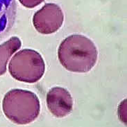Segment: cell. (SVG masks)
<instances>
[{"mask_svg":"<svg viewBox=\"0 0 127 127\" xmlns=\"http://www.w3.org/2000/svg\"><path fill=\"white\" fill-rule=\"evenodd\" d=\"M98 53L91 40L82 35H72L62 42L58 56L67 70L77 73L89 72L96 64Z\"/></svg>","mask_w":127,"mask_h":127,"instance_id":"cell-1","label":"cell"},{"mask_svg":"<svg viewBox=\"0 0 127 127\" xmlns=\"http://www.w3.org/2000/svg\"><path fill=\"white\" fill-rule=\"evenodd\" d=\"M2 109L6 116L18 125L34 122L39 116L40 105L39 99L32 91L12 89L5 95Z\"/></svg>","mask_w":127,"mask_h":127,"instance_id":"cell-2","label":"cell"},{"mask_svg":"<svg viewBox=\"0 0 127 127\" xmlns=\"http://www.w3.org/2000/svg\"><path fill=\"white\" fill-rule=\"evenodd\" d=\"M9 70L11 75L16 80L34 83L43 75L45 64L38 52L25 49L18 52L13 56L9 62Z\"/></svg>","mask_w":127,"mask_h":127,"instance_id":"cell-3","label":"cell"},{"mask_svg":"<svg viewBox=\"0 0 127 127\" xmlns=\"http://www.w3.org/2000/svg\"><path fill=\"white\" fill-rule=\"evenodd\" d=\"M64 14L61 8L55 3H47L35 13L33 21L35 29L45 34H52L61 27Z\"/></svg>","mask_w":127,"mask_h":127,"instance_id":"cell-4","label":"cell"},{"mask_svg":"<svg viewBox=\"0 0 127 127\" xmlns=\"http://www.w3.org/2000/svg\"><path fill=\"white\" fill-rule=\"evenodd\" d=\"M46 101L49 110L56 117L66 116L72 110V98L69 92L64 88H52L47 93Z\"/></svg>","mask_w":127,"mask_h":127,"instance_id":"cell-5","label":"cell"},{"mask_svg":"<svg viewBox=\"0 0 127 127\" xmlns=\"http://www.w3.org/2000/svg\"><path fill=\"white\" fill-rule=\"evenodd\" d=\"M21 45L20 40L16 37L12 38L0 45V76L6 72L9 60Z\"/></svg>","mask_w":127,"mask_h":127,"instance_id":"cell-6","label":"cell"},{"mask_svg":"<svg viewBox=\"0 0 127 127\" xmlns=\"http://www.w3.org/2000/svg\"><path fill=\"white\" fill-rule=\"evenodd\" d=\"M23 5L27 7H34L41 3L44 0H20Z\"/></svg>","mask_w":127,"mask_h":127,"instance_id":"cell-7","label":"cell"}]
</instances>
